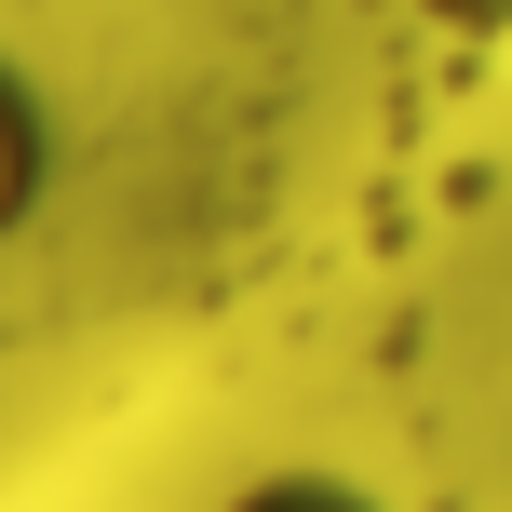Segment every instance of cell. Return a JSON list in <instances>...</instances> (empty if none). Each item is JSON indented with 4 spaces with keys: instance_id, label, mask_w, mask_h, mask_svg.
I'll list each match as a JSON object with an SVG mask.
<instances>
[{
    "instance_id": "obj_1",
    "label": "cell",
    "mask_w": 512,
    "mask_h": 512,
    "mask_svg": "<svg viewBox=\"0 0 512 512\" xmlns=\"http://www.w3.org/2000/svg\"><path fill=\"white\" fill-rule=\"evenodd\" d=\"M41 189H54V122H41V95L0 68V243L27 230V203H41Z\"/></svg>"
},
{
    "instance_id": "obj_2",
    "label": "cell",
    "mask_w": 512,
    "mask_h": 512,
    "mask_svg": "<svg viewBox=\"0 0 512 512\" xmlns=\"http://www.w3.org/2000/svg\"><path fill=\"white\" fill-rule=\"evenodd\" d=\"M230 512H378V499H351L337 472H270V486H243Z\"/></svg>"
},
{
    "instance_id": "obj_3",
    "label": "cell",
    "mask_w": 512,
    "mask_h": 512,
    "mask_svg": "<svg viewBox=\"0 0 512 512\" xmlns=\"http://www.w3.org/2000/svg\"><path fill=\"white\" fill-rule=\"evenodd\" d=\"M445 27H472V41H512V0H432Z\"/></svg>"
}]
</instances>
